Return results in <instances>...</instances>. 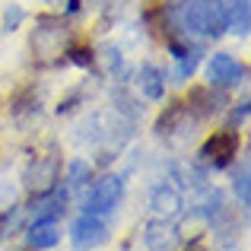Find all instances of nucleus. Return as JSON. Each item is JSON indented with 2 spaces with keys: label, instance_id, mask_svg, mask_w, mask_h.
Wrapping results in <instances>:
<instances>
[{
  "label": "nucleus",
  "instance_id": "nucleus-1",
  "mask_svg": "<svg viewBox=\"0 0 251 251\" xmlns=\"http://www.w3.org/2000/svg\"><path fill=\"white\" fill-rule=\"evenodd\" d=\"M184 29L194 35H223L229 29V0H191L184 6Z\"/></svg>",
  "mask_w": 251,
  "mask_h": 251
},
{
  "label": "nucleus",
  "instance_id": "nucleus-2",
  "mask_svg": "<svg viewBox=\"0 0 251 251\" xmlns=\"http://www.w3.org/2000/svg\"><path fill=\"white\" fill-rule=\"evenodd\" d=\"M121 194H124V184H121V178H118V175L102 178V181L92 188L89 201H86V213H92V216L111 213V210L118 207V201H121Z\"/></svg>",
  "mask_w": 251,
  "mask_h": 251
},
{
  "label": "nucleus",
  "instance_id": "nucleus-3",
  "mask_svg": "<svg viewBox=\"0 0 251 251\" xmlns=\"http://www.w3.org/2000/svg\"><path fill=\"white\" fill-rule=\"evenodd\" d=\"M70 239H74V248L76 251H92V248H99L105 239H108V229H105V223L99 220V216L86 213V216H80V220L74 223Z\"/></svg>",
  "mask_w": 251,
  "mask_h": 251
},
{
  "label": "nucleus",
  "instance_id": "nucleus-4",
  "mask_svg": "<svg viewBox=\"0 0 251 251\" xmlns=\"http://www.w3.org/2000/svg\"><path fill=\"white\" fill-rule=\"evenodd\" d=\"M64 45H67V32L57 29L54 23H48L45 19L42 25L35 29V35H32V48H35V57H57L64 54Z\"/></svg>",
  "mask_w": 251,
  "mask_h": 251
},
{
  "label": "nucleus",
  "instance_id": "nucleus-5",
  "mask_svg": "<svg viewBox=\"0 0 251 251\" xmlns=\"http://www.w3.org/2000/svg\"><path fill=\"white\" fill-rule=\"evenodd\" d=\"M235 150H239V134H235V130H220V134H213L203 143L201 156L207 162H213V166H226L235 156Z\"/></svg>",
  "mask_w": 251,
  "mask_h": 251
},
{
  "label": "nucleus",
  "instance_id": "nucleus-6",
  "mask_svg": "<svg viewBox=\"0 0 251 251\" xmlns=\"http://www.w3.org/2000/svg\"><path fill=\"white\" fill-rule=\"evenodd\" d=\"M57 172H61V162H57L54 156H38L29 166V172H25V184H29L32 191H48L51 184L57 181Z\"/></svg>",
  "mask_w": 251,
  "mask_h": 251
},
{
  "label": "nucleus",
  "instance_id": "nucleus-7",
  "mask_svg": "<svg viewBox=\"0 0 251 251\" xmlns=\"http://www.w3.org/2000/svg\"><path fill=\"white\" fill-rule=\"evenodd\" d=\"M242 74H245V70H242V64L235 61L232 54H213L210 64H207V76H210V83H216V86L239 83Z\"/></svg>",
  "mask_w": 251,
  "mask_h": 251
},
{
  "label": "nucleus",
  "instance_id": "nucleus-8",
  "mask_svg": "<svg viewBox=\"0 0 251 251\" xmlns=\"http://www.w3.org/2000/svg\"><path fill=\"white\" fill-rule=\"evenodd\" d=\"M143 242H147L150 251H172L178 242V229L169 220H153L143 229Z\"/></svg>",
  "mask_w": 251,
  "mask_h": 251
},
{
  "label": "nucleus",
  "instance_id": "nucleus-9",
  "mask_svg": "<svg viewBox=\"0 0 251 251\" xmlns=\"http://www.w3.org/2000/svg\"><path fill=\"white\" fill-rule=\"evenodd\" d=\"M57 242H61V229H57V223L54 220H38L35 226H32V232H29V245L32 248H54Z\"/></svg>",
  "mask_w": 251,
  "mask_h": 251
},
{
  "label": "nucleus",
  "instance_id": "nucleus-10",
  "mask_svg": "<svg viewBox=\"0 0 251 251\" xmlns=\"http://www.w3.org/2000/svg\"><path fill=\"white\" fill-rule=\"evenodd\" d=\"M150 207L162 216H175L178 210H181V197H178V191L172 188V184H159V188L153 191V197H150Z\"/></svg>",
  "mask_w": 251,
  "mask_h": 251
},
{
  "label": "nucleus",
  "instance_id": "nucleus-11",
  "mask_svg": "<svg viewBox=\"0 0 251 251\" xmlns=\"http://www.w3.org/2000/svg\"><path fill=\"white\" fill-rule=\"evenodd\" d=\"M137 83H140V92H143L147 99H162V92H166L162 70H159V67H153V64L140 67V76H137Z\"/></svg>",
  "mask_w": 251,
  "mask_h": 251
},
{
  "label": "nucleus",
  "instance_id": "nucleus-12",
  "mask_svg": "<svg viewBox=\"0 0 251 251\" xmlns=\"http://www.w3.org/2000/svg\"><path fill=\"white\" fill-rule=\"evenodd\" d=\"M229 25L239 35H248V0H229Z\"/></svg>",
  "mask_w": 251,
  "mask_h": 251
},
{
  "label": "nucleus",
  "instance_id": "nucleus-13",
  "mask_svg": "<svg viewBox=\"0 0 251 251\" xmlns=\"http://www.w3.org/2000/svg\"><path fill=\"white\" fill-rule=\"evenodd\" d=\"M235 191H239V197H242V207H248V203H251V194H248V169H242L239 175H235Z\"/></svg>",
  "mask_w": 251,
  "mask_h": 251
},
{
  "label": "nucleus",
  "instance_id": "nucleus-14",
  "mask_svg": "<svg viewBox=\"0 0 251 251\" xmlns=\"http://www.w3.org/2000/svg\"><path fill=\"white\" fill-rule=\"evenodd\" d=\"M23 19H25L23 6H10V10H6V16H3V25H6V29H16Z\"/></svg>",
  "mask_w": 251,
  "mask_h": 251
},
{
  "label": "nucleus",
  "instance_id": "nucleus-15",
  "mask_svg": "<svg viewBox=\"0 0 251 251\" xmlns=\"http://www.w3.org/2000/svg\"><path fill=\"white\" fill-rule=\"evenodd\" d=\"M83 178H89V166L86 162H74L70 166V184H83Z\"/></svg>",
  "mask_w": 251,
  "mask_h": 251
},
{
  "label": "nucleus",
  "instance_id": "nucleus-16",
  "mask_svg": "<svg viewBox=\"0 0 251 251\" xmlns=\"http://www.w3.org/2000/svg\"><path fill=\"white\" fill-rule=\"evenodd\" d=\"M51 3H64V0H51Z\"/></svg>",
  "mask_w": 251,
  "mask_h": 251
}]
</instances>
